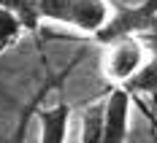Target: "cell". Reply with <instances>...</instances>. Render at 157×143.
I'll list each match as a JSON object with an SVG mask.
<instances>
[{
  "mask_svg": "<svg viewBox=\"0 0 157 143\" xmlns=\"http://www.w3.org/2000/svg\"><path fill=\"white\" fill-rule=\"evenodd\" d=\"M157 27V0H144L141 6H117L109 22L95 32V41L100 46H114L125 38L155 32Z\"/></svg>",
  "mask_w": 157,
  "mask_h": 143,
  "instance_id": "1",
  "label": "cell"
},
{
  "mask_svg": "<svg viewBox=\"0 0 157 143\" xmlns=\"http://www.w3.org/2000/svg\"><path fill=\"white\" fill-rule=\"evenodd\" d=\"M38 16L52 22H65L84 32H98L109 22V3L106 0H35Z\"/></svg>",
  "mask_w": 157,
  "mask_h": 143,
  "instance_id": "2",
  "label": "cell"
},
{
  "mask_svg": "<svg viewBox=\"0 0 157 143\" xmlns=\"http://www.w3.org/2000/svg\"><path fill=\"white\" fill-rule=\"evenodd\" d=\"M127 116H130V95L122 86H114L103 103V124L100 143H125L127 138Z\"/></svg>",
  "mask_w": 157,
  "mask_h": 143,
  "instance_id": "3",
  "label": "cell"
},
{
  "mask_svg": "<svg viewBox=\"0 0 157 143\" xmlns=\"http://www.w3.org/2000/svg\"><path fill=\"white\" fill-rule=\"evenodd\" d=\"M141 65H144V46H141V41L125 38V41H119V43L111 46L106 73H109V79H114V81L122 84V81H127L133 73H138Z\"/></svg>",
  "mask_w": 157,
  "mask_h": 143,
  "instance_id": "4",
  "label": "cell"
},
{
  "mask_svg": "<svg viewBox=\"0 0 157 143\" xmlns=\"http://www.w3.org/2000/svg\"><path fill=\"white\" fill-rule=\"evenodd\" d=\"M68 116H71V108L65 103L38 113V122H41V143H65Z\"/></svg>",
  "mask_w": 157,
  "mask_h": 143,
  "instance_id": "5",
  "label": "cell"
},
{
  "mask_svg": "<svg viewBox=\"0 0 157 143\" xmlns=\"http://www.w3.org/2000/svg\"><path fill=\"white\" fill-rule=\"evenodd\" d=\"M127 95H136V92H149V95H157V60L152 57L146 65L138 68V73H133L127 81L119 84Z\"/></svg>",
  "mask_w": 157,
  "mask_h": 143,
  "instance_id": "6",
  "label": "cell"
},
{
  "mask_svg": "<svg viewBox=\"0 0 157 143\" xmlns=\"http://www.w3.org/2000/svg\"><path fill=\"white\" fill-rule=\"evenodd\" d=\"M0 8L11 11V14L19 19L22 30H27V32H35V30H38V24H41V16H38L35 0H0Z\"/></svg>",
  "mask_w": 157,
  "mask_h": 143,
  "instance_id": "7",
  "label": "cell"
},
{
  "mask_svg": "<svg viewBox=\"0 0 157 143\" xmlns=\"http://www.w3.org/2000/svg\"><path fill=\"white\" fill-rule=\"evenodd\" d=\"M100 124H103V105H92L81 122V143H100Z\"/></svg>",
  "mask_w": 157,
  "mask_h": 143,
  "instance_id": "8",
  "label": "cell"
},
{
  "mask_svg": "<svg viewBox=\"0 0 157 143\" xmlns=\"http://www.w3.org/2000/svg\"><path fill=\"white\" fill-rule=\"evenodd\" d=\"M19 35H22V24H19V19H16L11 11L0 8V54L11 46V43H16Z\"/></svg>",
  "mask_w": 157,
  "mask_h": 143,
  "instance_id": "9",
  "label": "cell"
},
{
  "mask_svg": "<svg viewBox=\"0 0 157 143\" xmlns=\"http://www.w3.org/2000/svg\"><path fill=\"white\" fill-rule=\"evenodd\" d=\"M141 46L149 49V54L157 60V32H144L141 35Z\"/></svg>",
  "mask_w": 157,
  "mask_h": 143,
  "instance_id": "10",
  "label": "cell"
}]
</instances>
